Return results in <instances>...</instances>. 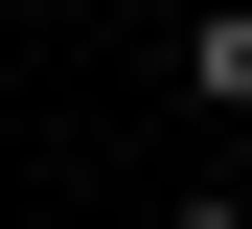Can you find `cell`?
I'll use <instances>...</instances> for the list:
<instances>
[{
    "label": "cell",
    "instance_id": "7a4b0ae2",
    "mask_svg": "<svg viewBox=\"0 0 252 229\" xmlns=\"http://www.w3.org/2000/svg\"><path fill=\"white\" fill-rule=\"evenodd\" d=\"M184 229H252V206H229V183H206V206H184Z\"/></svg>",
    "mask_w": 252,
    "mask_h": 229
},
{
    "label": "cell",
    "instance_id": "6da1fadb",
    "mask_svg": "<svg viewBox=\"0 0 252 229\" xmlns=\"http://www.w3.org/2000/svg\"><path fill=\"white\" fill-rule=\"evenodd\" d=\"M184 92H206V115H252V0H206V23H184Z\"/></svg>",
    "mask_w": 252,
    "mask_h": 229
}]
</instances>
